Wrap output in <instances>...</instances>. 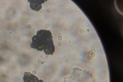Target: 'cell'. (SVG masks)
Returning <instances> with one entry per match:
<instances>
[{"mask_svg": "<svg viewBox=\"0 0 123 82\" xmlns=\"http://www.w3.org/2000/svg\"><path fill=\"white\" fill-rule=\"evenodd\" d=\"M51 32L49 30H41L37 31V35L33 36L31 47L37 50H43L47 55H53L55 52V47Z\"/></svg>", "mask_w": 123, "mask_h": 82, "instance_id": "1", "label": "cell"}, {"mask_svg": "<svg viewBox=\"0 0 123 82\" xmlns=\"http://www.w3.org/2000/svg\"><path fill=\"white\" fill-rule=\"evenodd\" d=\"M28 1L30 2V6L32 10L38 11L42 8L41 4L47 0H28Z\"/></svg>", "mask_w": 123, "mask_h": 82, "instance_id": "2", "label": "cell"}, {"mask_svg": "<svg viewBox=\"0 0 123 82\" xmlns=\"http://www.w3.org/2000/svg\"><path fill=\"white\" fill-rule=\"evenodd\" d=\"M24 82H37L38 78L29 72H25L23 77Z\"/></svg>", "mask_w": 123, "mask_h": 82, "instance_id": "3", "label": "cell"}, {"mask_svg": "<svg viewBox=\"0 0 123 82\" xmlns=\"http://www.w3.org/2000/svg\"><path fill=\"white\" fill-rule=\"evenodd\" d=\"M37 82H44L43 81L41 80H38V81Z\"/></svg>", "mask_w": 123, "mask_h": 82, "instance_id": "4", "label": "cell"}]
</instances>
